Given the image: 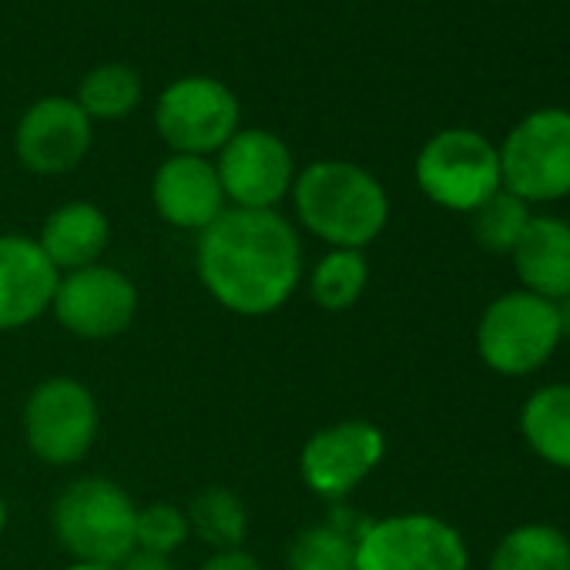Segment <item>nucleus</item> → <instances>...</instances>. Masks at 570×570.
<instances>
[{
    "mask_svg": "<svg viewBox=\"0 0 570 570\" xmlns=\"http://www.w3.org/2000/svg\"><path fill=\"white\" fill-rule=\"evenodd\" d=\"M520 430L543 463L570 470V386L553 383L537 390L520 410Z\"/></svg>",
    "mask_w": 570,
    "mask_h": 570,
    "instance_id": "19",
    "label": "nucleus"
},
{
    "mask_svg": "<svg viewBox=\"0 0 570 570\" xmlns=\"http://www.w3.org/2000/svg\"><path fill=\"white\" fill-rule=\"evenodd\" d=\"M118 570H175V563H171V557L135 550L125 563H118Z\"/></svg>",
    "mask_w": 570,
    "mask_h": 570,
    "instance_id": "27",
    "label": "nucleus"
},
{
    "mask_svg": "<svg viewBox=\"0 0 570 570\" xmlns=\"http://www.w3.org/2000/svg\"><path fill=\"white\" fill-rule=\"evenodd\" d=\"M75 101L91 121H121L141 101V75L121 61L98 65L81 78Z\"/></svg>",
    "mask_w": 570,
    "mask_h": 570,
    "instance_id": "23",
    "label": "nucleus"
},
{
    "mask_svg": "<svg viewBox=\"0 0 570 570\" xmlns=\"http://www.w3.org/2000/svg\"><path fill=\"white\" fill-rule=\"evenodd\" d=\"M21 433L45 466H75L98 443V396L75 376H45L24 400Z\"/></svg>",
    "mask_w": 570,
    "mask_h": 570,
    "instance_id": "4",
    "label": "nucleus"
},
{
    "mask_svg": "<svg viewBox=\"0 0 570 570\" xmlns=\"http://www.w3.org/2000/svg\"><path fill=\"white\" fill-rule=\"evenodd\" d=\"M61 272L38 238L0 232V333H21L51 313Z\"/></svg>",
    "mask_w": 570,
    "mask_h": 570,
    "instance_id": "14",
    "label": "nucleus"
},
{
    "mask_svg": "<svg viewBox=\"0 0 570 570\" xmlns=\"http://www.w3.org/2000/svg\"><path fill=\"white\" fill-rule=\"evenodd\" d=\"M553 309H557V320H560V333H563V336H570V296L557 299V303H553Z\"/></svg>",
    "mask_w": 570,
    "mask_h": 570,
    "instance_id": "28",
    "label": "nucleus"
},
{
    "mask_svg": "<svg viewBox=\"0 0 570 570\" xmlns=\"http://www.w3.org/2000/svg\"><path fill=\"white\" fill-rule=\"evenodd\" d=\"M41 252L51 258V265L65 275V272H78L88 265H98L101 255L111 245V218L101 205L75 198L58 205L41 232L35 235Z\"/></svg>",
    "mask_w": 570,
    "mask_h": 570,
    "instance_id": "17",
    "label": "nucleus"
},
{
    "mask_svg": "<svg viewBox=\"0 0 570 570\" xmlns=\"http://www.w3.org/2000/svg\"><path fill=\"white\" fill-rule=\"evenodd\" d=\"M215 171L228 208L268 212L289 198L299 175L296 158L278 135L265 128H238L218 151Z\"/></svg>",
    "mask_w": 570,
    "mask_h": 570,
    "instance_id": "12",
    "label": "nucleus"
},
{
    "mask_svg": "<svg viewBox=\"0 0 570 570\" xmlns=\"http://www.w3.org/2000/svg\"><path fill=\"white\" fill-rule=\"evenodd\" d=\"M490 570H570V540L557 527L523 523L493 547Z\"/></svg>",
    "mask_w": 570,
    "mask_h": 570,
    "instance_id": "22",
    "label": "nucleus"
},
{
    "mask_svg": "<svg viewBox=\"0 0 570 570\" xmlns=\"http://www.w3.org/2000/svg\"><path fill=\"white\" fill-rule=\"evenodd\" d=\"M195 272L225 313L272 316L289 306L306 278L299 225L275 208H225L195 242Z\"/></svg>",
    "mask_w": 570,
    "mask_h": 570,
    "instance_id": "1",
    "label": "nucleus"
},
{
    "mask_svg": "<svg viewBox=\"0 0 570 570\" xmlns=\"http://www.w3.org/2000/svg\"><path fill=\"white\" fill-rule=\"evenodd\" d=\"M95 141V121L75 98L48 95L35 101L14 128V155L35 175L75 171Z\"/></svg>",
    "mask_w": 570,
    "mask_h": 570,
    "instance_id": "13",
    "label": "nucleus"
},
{
    "mask_svg": "<svg viewBox=\"0 0 570 570\" xmlns=\"http://www.w3.org/2000/svg\"><path fill=\"white\" fill-rule=\"evenodd\" d=\"M8 520H11V507H8L4 493H0V537H4V530H8Z\"/></svg>",
    "mask_w": 570,
    "mask_h": 570,
    "instance_id": "30",
    "label": "nucleus"
},
{
    "mask_svg": "<svg viewBox=\"0 0 570 570\" xmlns=\"http://www.w3.org/2000/svg\"><path fill=\"white\" fill-rule=\"evenodd\" d=\"M135 497L118 480L101 473L71 480L51 507L58 547L81 563H125L135 553Z\"/></svg>",
    "mask_w": 570,
    "mask_h": 570,
    "instance_id": "3",
    "label": "nucleus"
},
{
    "mask_svg": "<svg viewBox=\"0 0 570 570\" xmlns=\"http://www.w3.org/2000/svg\"><path fill=\"white\" fill-rule=\"evenodd\" d=\"M191 533L212 550L245 547L248 537V507L232 487H205L185 507Z\"/></svg>",
    "mask_w": 570,
    "mask_h": 570,
    "instance_id": "21",
    "label": "nucleus"
},
{
    "mask_svg": "<svg viewBox=\"0 0 570 570\" xmlns=\"http://www.w3.org/2000/svg\"><path fill=\"white\" fill-rule=\"evenodd\" d=\"M242 128V105L218 78L191 75L168 85L155 101V131L171 155L212 158Z\"/></svg>",
    "mask_w": 570,
    "mask_h": 570,
    "instance_id": "9",
    "label": "nucleus"
},
{
    "mask_svg": "<svg viewBox=\"0 0 570 570\" xmlns=\"http://www.w3.org/2000/svg\"><path fill=\"white\" fill-rule=\"evenodd\" d=\"M58 570H118V567H108V563H81V560H71Z\"/></svg>",
    "mask_w": 570,
    "mask_h": 570,
    "instance_id": "29",
    "label": "nucleus"
},
{
    "mask_svg": "<svg viewBox=\"0 0 570 570\" xmlns=\"http://www.w3.org/2000/svg\"><path fill=\"white\" fill-rule=\"evenodd\" d=\"M366 520L350 517V510H336L323 523L303 527L289 550H285V570H356V537Z\"/></svg>",
    "mask_w": 570,
    "mask_h": 570,
    "instance_id": "18",
    "label": "nucleus"
},
{
    "mask_svg": "<svg viewBox=\"0 0 570 570\" xmlns=\"http://www.w3.org/2000/svg\"><path fill=\"white\" fill-rule=\"evenodd\" d=\"M191 537L188 527V513L178 503H145L138 507V527H135V550L145 553H161V557H175Z\"/></svg>",
    "mask_w": 570,
    "mask_h": 570,
    "instance_id": "25",
    "label": "nucleus"
},
{
    "mask_svg": "<svg viewBox=\"0 0 570 570\" xmlns=\"http://www.w3.org/2000/svg\"><path fill=\"white\" fill-rule=\"evenodd\" d=\"M141 296L128 272L98 262L78 272H65L51 303L55 323L85 343H108L131 330Z\"/></svg>",
    "mask_w": 570,
    "mask_h": 570,
    "instance_id": "10",
    "label": "nucleus"
},
{
    "mask_svg": "<svg viewBox=\"0 0 570 570\" xmlns=\"http://www.w3.org/2000/svg\"><path fill=\"white\" fill-rule=\"evenodd\" d=\"M560 320L553 303L513 289L497 296L476 326V353L500 376L537 373L560 346Z\"/></svg>",
    "mask_w": 570,
    "mask_h": 570,
    "instance_id": "5",
    "label": "nucleus"
},
{
    "mask_svg": "<svg viewBox=\"0 0 570 570\" xmlns=\"http://www.w3.org/2000/svg\"><path fill=\"white\" fill-rule=\"evenodd\" d=\"M309 299L326 313H346L353 309L366 285H370V262L360 248H326V255L316 258V265L306 272Z\"/></svg>",
    "mask_w": 570,
    "mask_h": 570,
    "instance_id": "20",
    "label": "nucleus"
},
{
    "mask_svg": "<svg viewBox=\"0 0 570 570\" xmlns=\"http://www.w3.org/2000/svg\"><path fill=\"white\" fill-rule=\"evenodd\" d=\"M383 460V426H376L373 420H340L309 433L299 450V480L313 497L326 503H343L373 470H380Z\"/></svg>",
    "mask_w": 570,
    "mask_h": 570,
    "instance_id": "11",
    "label": "nucleus"
},
{
    "mask_svg": "<svg viewBox=\"0 0 570 570\" xmlns=\"http://www.w3.org/2000/svg\"><path fill=\"white\" fill-rule=\"evenodd\" d=\"M510 258L527 293L547 303L570 296V222L533 215Z\"/></svg>",
    "mask_w": 570,
    "mask_h": 570,
    "instance_id": "16",
    "label": "nucleus"
},
{
    "mask_svg": "<svg viewBox=\"0 0 570 570\" xmlns=\"http://www.w3.org/2000/svg\"><path fill=\"white\" fill-rule=\"evenodd\" d=\"M151 205L165 225L195 235L228 208L215 161L202 155H168L151 175Z\"/></svg>",
    "mask_w": 570,
    "mask_h": 570,
    "instance_id": "15",
    "label": "nucleus"
},
{
    "mask_svg": "<svg viewBox=\"0 0 570 570\" xmlns=\"http://www.w3.org/2000/svg\"><path fill=\"white\" fill-rule=\"evenodd\" d=\"M296 222L330 248H366L390 222L383 181L356 161L323 158L299 168L293 181Z\"/></svg>",
    "mask_w": 570,
    "mask_h": 570,
    "instance_id": "2",
    "label": "nucleus"
},
{
    "mask_svg": "<svg viewBox=\"0 0 570 570\" xmlns=\"http://www.w3.org/2000/svg\"><path fill=\"white\" fill-rule=\"evenodd\" d=\"M416 185L433 205L470 215L503 188L500 151L480 131L446 128L416 155Z\"/></svg>",
    "mask_w": 570,
    "mask_h": 570,
    "instance_id": "6",
    "label": "nucleus"
},
{
    "mask_svg": "<svg viewBox=\"0 0 570 570\" xmlns=\"http://www.w3.org/2000/svg\"><path fill=\"white\" fill-rule=\"evenodd\" d=\"M500 181L520 202H557L570 195V111L540 108L503 141Z\"/></svg>",
    "mask_w": 570,
    "mask_h": 570,
    "instance_id": "7",
    "label": "nucleus"
},
{
    "mask_svg": "<svg viewBox=\"0 0 570 570\" xmlns=\"http://www.w3.org/2000/svg\"><path fill=\"white\" fill-rule=\"evenodd\" d=\"M198 570H265V563L252 550L232 547V550H212Z\"/></svg>",
    "mask_w": 570,
    "mask_h": 570,
    "instance_id": "26",
    "label": "nucleus"
},
{
    "mask_svg": "<svg viewBox=\"0 0 570 570\" xmlns=\"http://www.w3.org/2000/svg\"><path fill=\"white\" fill-rule=\"evenodd\" d=\"M356 570H470V550L443 517L390 513L360 530Z\"/></svg>",
    "mask_w": 570,
    "mask_h": 570,
    "instance_id": "8",
    "label": "nucleus"
},
{
    "mask_svg": "<svg viewBox=\"0 0 570 570\" xmlns=\"http://www.w3.org/2000/svg\"><path fill=\"white\" fill-rule=\"evenodd\" d=\"M470 228H473V238L493 252V255H510L527 228V222L533 218L530 215V205L520 202L517 195H510L507 188H500L497 195H490L480 208L470 212Z\"/></svg>",
    "mask_w": 570,
    "mask_h": 570,
    "instance_id": "24",
    "label": "nucleus"
}]
</instances>
